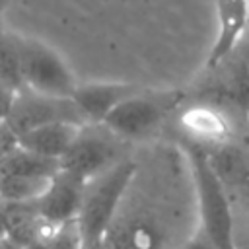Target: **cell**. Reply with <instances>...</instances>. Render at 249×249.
I'll use <instances>...</instances> for the list:
<instances>
[{
    "instance_id": "15",
    "label": "cell",
    "mask_w": 249,
    "mask_h": 249,
    "mask_svg": "<svg viewBox=\"0 0 249 249\" xmlns=\"http://www.w3.org/2000/svg\"><path fill=\"white\" fill-rule=\"evenodd\" d=\"M47 249H84V237L80 233L78 222H68L64 226H58L47 239Z\"/></svg>"
},
{
    "instance_id": "12",
    "label": "cell",
    "mask_w": 249,
    "mask_h": 249,
    "mask_svg": "<svg viewBox=\"0 0 249 249\" xmlns=\"http://www.w3.org/2000/svg\"><path fill=\"white\" fill-rule=\"evenodd\" d=\"M60 171V161L33 154L18 144L8 156L0 160V173L29 175V177H54Z\"/></svg>"
},
{
    "instance_id": "16",
    "label": "cell",
    "mask_w": 249,
    "mask_h": 249,
    "mask_svg": "<svg viewBox=\"0 0 249 249\" xmlns=\"http://www.w3.org/2000/svg\"><path fill=\"white\" fill-rule=\"evenodd\" d=\"M16 95H18V91L12 89V88L0 78V123L8 119V115H10L12 107H14Z\"/></svg>"
},
{
    "instance_id": "11",
    "label": "cell",
    "mask_w": 249,
    "mask_h": 249,
    "mask_svg": "<svg viewBox=\"0 0 249 249\" xmlns=\"http://www.w3.org/2000/svg\"><path fill=\"white\" fill-rule=\"evenodd\" d=\"M181 128L193 142H222L230 136V123L222 111L210 105H193L179 117Z\"/></svg>"
},
{
    "instance_id": "8",
    "label": "cell",
    "mask_w": 249,
    "mask_h": 249,
    "mask_svg": "<svg viewBox=\"0 0 249 249\" xmlns=\"http://www.w3.org/2000/svg\"><path fill=\"white\" fill-rule=\"evenodd\" d=\"M218 33L206 56L204 68H218L237 47L249 27V0H216Z\"/></svg>"
},
{
    "instance_id": "18",
    "label": "cell",
    "mask_w": 249,
    "mask_h": 249,
    "mask_svg": "<svg viewBox=\"0 0 249 249\" xmlns=\"http://www.w3.org/2000/svg\"><path fill=\"white\" fill-rule=\"evenodd\" d=\"M6 4H8V0H0V16H2V12H4Z\"/></svg>"
},
{
    "instance_id": "14",
    "label": "cell",
    "mask_w": 249,
    "mask_h": 249,
    "mask_svg": "<svg viewBox=\"0 0 249 249\" xmlns=\"http://www.w3.org/2000/svg\"><path fill=\"white\" fill-rule=\"evenodd\" d=\"M0 78L16 91H21L25 88L21 60H19V53L14 43L12 31H6L0 37Z\"/></svg>"
},
{
    "instance_id": "3",
    "label": "cell",
    "mask_w": 249,
    "mask_h": 249,
    "mask_svg": "<svg viewBox=\"0 0 249 249\" xmlns=\"http://www.w3.org/2000/svg\"><path fill=\"white\" fill-rule=\"evenodd\" d=\"M181 89H144L121 101L101 124H105L121 140H140L152 134L181 103Z\"/></svg>"
},
{
    "instance_id": "7",
    "label": "cell",
    "mask_w": 249,
    "mask_h": 249,
    "mask_svg": "<svg viewBox=\"0 0 249 249\" xmlns=\"http://www.w3.org/2000/svg\"><path fill=\"white\" fill-rule=\"evenodd\" d=\"M84 187L86 181L60 169L53 177L51 185L41 195V198L35 200V208L41 220L51 228H58L68 222H74L80 214Z\"/></svg>"
},
{
    "instance_id": "17",
    "label": "cell",
    "mask_w": 249,
    "mask_h": 249,
    "mask_svg": "<svg viewBox=\"0 0 249 249\" xmlns=\"http://www.w3.org/2000/svg\"><path fill=\"white\" fill-rule=\"evenodd\" d=\"M183 249H218V247H216V243L206 235V231L202 230V231H200L198 235H195Z\"/></svg>"
},
{
    "instance_id": "5",
    "label": "cell",
    "mask_w": 249,
    "mask_h": 249,
    "mask_svg": "<svg viewBox=\"0 0 249 249\" xmlns=\"http://www.w3.org/2000/svg\"><path fill=\"white\" fill-rule=\"evenodd\" d=\"M119 140L121 138L113 134L105 124L86 123L80 128L70 150L60 160V169L76 175L82 181H89L113 163L121 161L117 160Z\"/></svg>"
},
{
    "instance_id": "6",
    "label": "cell",
    "mask_w": 249,
    "mask_h": 249,
    "mask_svg": "<svg viewBox=\"0 0 249 249\" xmlns=\"http://www.w3.org/2000/svg\"><path fill=\"white\" fill-rule=\"evenodd\" d=\"M6 123L18 136H21L43 124H51V123L86 124L88 119L84 117L82 109L72 97L47 95V93H39L29 88H23L21 91H18Z\"/></svg>"
},
{
    "instance_id": "2",
    "label": "cell",
    "mask_w": 249,
    "mask_h": 249,
    "mask_svg": "<svg viewBox=\"0 0 249 249\" xmlns=\"http://www.w3.org/2000/svg\"><path fill=\"white\" fill-rule=\"evenodd\" d=\"M185 154L189 158L196 193H198L202 230L216 243L218 249H235L230 200L226 196L222 177L212 158L206 154V150L198 142H193V140L185 144Z\"/></svg>"
},
{
    "instance_id": "4",
    "label": "cell",
    "mask_w": 249,
    "mask_h": 249,
    "mask_svg": "<svg viewBox=\"0 0 249 249\" xmlns=\"http://www.w3.org/2000/svg\"><path fill=\"white\" fill-rule=\"evenodd\" d=\"M12 37L19 53L25 88L58 97L74 95L78 82L60 53L35 37L21 33H12Z\"/></svg>"
},
{
    "instance_id": "13",
    "label": "cell",
    "mask_w": 249,
    "mask_h": 249,
    "mask_svg": "<svg viewBox=\"0 0 249 249\" xmlns=\"http://www.w3.org/2000/svg\"><path fill=\"white\" fill-rule=\"evenodd\" d=\"M53 177H29V175H14L0 173V200L6 204H21L35 202L51 185Z\"/></svg>"
},
{
    "instance_id": "1",
    "label": "cell",
    "mask_w": 249,
    "mask_h": 249,
    "mask_svg": "<svg viewBox=\"0 0 249 249\" xmlns=\"http://www.w3.org/2000/svg\"><path fill=\"white\" fill-rule=\"evenodd\" d=\"M134 173L136 163L132 160H121L86 181L80 214L76 218L80 233L84 237V247L103 243V237L113 224L119 202L128 189Z\"/></svg>"
},
{
    "instance_id": "19",
    "label": "cell",
    "mask_w": 249,
    "mask_h": 249,
    "mask_svg": "<svg viewBox=\"0 0 249 249\" xmlns=\"http://www.w3.org/2000/svg\"><path fill=\"white\" fill-rule=\"evenodd\" d=\"M4 33H6V31H4V27H2V19H0V37H2Z\"/></svg>"
},
{
    "instance_id": "10",
    "label": "cell",
    "mask_w": 249,
    "mask_h": 249,
    "mask_svg": "<svg viewBox=\"0 0 249 249\" xmlns=\"http://www.w3.org/2000/svg\"><path fill=\"white\" fill-rule=\"evenodd\" d=\"M84 124L80 123H51L37 126L21 136H18V144L33 154L51 158V160H62L64 154L74 144L80 128Z\"/></svg>"
},
{
    "instance_id": "9",
    "label": "cell",
    "mask_w": 249,
    "mask_h": 249,
    "mask_svg": "<svg viewBox=\"0 0 249 249\" xmlns=\"http://www.w3.org/2000/svg\"><path fill=\"white\" fill-rule=\"evenodd\" d=\"M140 86L126 82H91L78 84L72 99L82 109L88 123H103L105 117L126 97L136 93Z\"/></svg>"
}]
</instances>
